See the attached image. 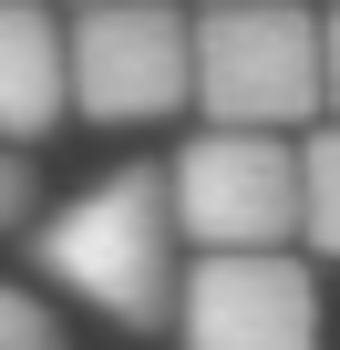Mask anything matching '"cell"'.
I'll return each mask as SVG.
<instances>
[{"label":"cell","mask_w":340,"mask_h":350,"mask_svg":"<svg viewBox=\"0 0 340 350\" xmlns=\"http://www.w3.org/2000/svg\"><path fill=\"white\" fill-rule=\"evenodd\" d=\"M176 196H165V165H114L31 237L42 278L73 288L83 309H103L114 329H176Z\"/></svg>","instance_id":"1"},{"label":"cell","mask_w":340,"mask_h":350,"mask_svg":"<svg viewBox=\"0 0 340 350\" xmlns=\"http://www.w3.org/2000/svg\"><path fill=\"white\" fill-rule=\"evenodd\" d=\"M196 113L207 124H319V21L309 0H207L196 21Z\"/></svg>","instance_id":"2"},{"label":"cell","mask_w":340,"mask_h":350,"mask_svg":"<svg viewBox=\"0 0 340 350\" xmlns=\"http://www.w3.org/2000/svg\"><path fill=\"white\" fill-rule=\"evenodd\" d=\"M83 124H165L196 103V21L176 0H83L62 21Z\"/></svg>","instance_id":"3"},{"label":"cell","mask_w":340,"mask_h":350,"mask_svg":"<svg viewBox=\"0 0 340 350\" xmlns=\"http://www.w3.org/2000/svg\"><path fill=\"white\" fill-rule=\"evenodd\" d=\"M186 247H289L299 237V144L258 124H207L165 165Z\"/></svg>","instance_id":"4"},{"label":"cell","mask_w":340,"mask_h":350,"mask_svg":"<svg viewBox=\"0 0 340 350\" xmlns=\"http://www.w3.org/2000/svg\"><path fill=\"white\" fill-rule=\"evenodd\" d=\"M186 350H319V278L289 247H196L176 278Z\"/></svg>","instance_id":"5"},{"label":"cell","mask_w":340,"mask_h":350,"mask_svg":"<svg viewBox=\"0 0 340 350\" xmlns=\"http://www.w3.org/2000/svg\"><path fill=\"white\" fill-rule=\"evenodd\" d=\"M73 113V62H62V21L42 0H0V144H42Z\"/></svg>","instance_id":"6"},{"label":"cell","mask_w":340,"mask_h":350,"mask_svg":"<svg viewBox=\"0 0 340 350\" xmlns=\"http://www.w3.org/2000/svg\"><path fill=\"white\" fill-rule=\"evenodd\" d=\"M299 237L319 258H340V124H319L299 144Z\"/></svg>","instance_id":"7"},{"label":"cell","mask_w":340,"mask_h":350,"mask_svg":"<svg viewBox=\"0 0 340 350\" xmlns=\"http://www.w3.org/2000/svg\"><path fill=\"white\" fill-rule=\"evenodd\" d=\"M0 350H62V319L31 288H0Z\"/></svg>","instance_id":"8"},{"label":"cell","mask_w":340,"mask_h":350,"mask_svg":"<svg viewBox=\"0 0 340 350\" xmlns=\"http://www.w3.org/2000/svg\"><path fill=\"white\" fill-rule=\"evenodd\" d=\"M31 206H42V175H31V154H21V144H0V227H21Z\"/></svg>","instance_id":"9"},{"label":"cell","mask_w":340,"mask_h":350,"mask_svg":"<svg viewBox=\"0 0 340 350\" xmlns=\"http://www.w3.org/2000/svg\"><path fill=\"white\" fill-rule=\"evenodd\" d=\"M319 103H330V113H340V11H330V21H319Z\"/></svg>","instance_id":"10"},{"label":"cell","mask_w":340,"mask_h":350,"mask_svg":"<svg viewBox=\"0 0 340 350\" xmlns=\"http://www.w3.org/2000/svg\"><path fill=\"white\" fill-rule=\"evenodd\" d=\"M73 11H83V0H73Z\"/></svg>","instance_id":"11"}]
</instances>
